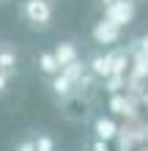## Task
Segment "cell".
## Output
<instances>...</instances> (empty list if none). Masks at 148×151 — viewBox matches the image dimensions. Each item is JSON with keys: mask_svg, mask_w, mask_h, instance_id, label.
Instances as JSON below:
<instances>
[{"mask_svg": "<svg viewBox=\"0 0 148 151\" xmlns=\"http://www.w3.org/2000/svg\"><path fill=\"white\" fill-rule=\"evenodd\" d=\"M19 11H22V19L36 30H47L52 22V3L49 0H22Z\"/></svg>", "mask_w": 148, "mask_h": 151, "instance_id": "cell-1", "label": "cell"}, {"mask_svg": "<svg viewBox=\"0 0 148 151\" xmlns=\"http://www.w3.org/2000/svg\"><path fill=\"white\" fill-rule=\"evenodd\" d=\"M14 77H16V50L8 41H0V96L8 91Z\"/></svg>", "mask_w": 148, "mask_h": 151, "instance_id": "cell-2", "label": "cell"}, {"mask_svg": "<svg viewBox=\"0 0 148 151\" xmlns=\"http://www.w3.org/2000/svg\"><path fill=\"white\" fill-rule=\"evenodd\" d=\"M104 19L115 22L118 28H124L134 19V0H112L104 6Z\"/></svg>", "mask_w": 148, "mask_h": 151, "instance_id": "cell-3", "label": "cell"}, {"mask_svg": "<svg viewBox=\"0 0 148 151\" xmlns=\"http://www.w3.org/2000/svg\"><path fill=\"white\" fill-rule=\"evenodd\" d=\"M118 39H121V28L115 22H110V19L96 22V28H93V41L96 44H115Z\"/></svg>", "mask_w": 148, "mask_h": 151, "instance_id": "cell-4", "label": "cell"}, {"mask_svg": "<svg viewBox=\"0 0 148 151\" xmlns=\"http://www.w3.org/2000/svg\"><path fill=\"white\" fill-rule=\"evenodd\" d=\"M74 88H77V85H74L63 72H58L55 80H52V91H55V96H60V99H69V96L74 93Z\"/></svg>", "mask_w": 148, "mask_h": 151, "instance_id": "cell-5", "label": "cell"}, {"mask_svg": "<svg viewBox=\"0 0 148 151\" xmlns=\"http://www.w3.org/2000/svg\"><path fill=\"white\" fill-rule=\"evenodd\" d=\"M55 58H58L60 69H63V66H69V63H74V60H77V47H74L71 41L58 44V47H55Z\"/></svg>", "mask_w": 148, "mask_h": 151, "instance_id": "cell-6", "label": "cell"}, {"mask_svg": "<svg viewBox=\"0 0 148 151\" xmlns=\"http://www.w3.org/2000/svg\"><path fill=\"white\" fill-rule=\"evenodd\" d=\"M91 72L99 77H112V55H96L91 60Z\"/></svg>", "mask_w": 148, "mask_h": 151, "instance_id": "cell-7", "label": "cell"}, {"mask_svg": "<svg viewBox=\"0 0 148 151\" xmlns=\"http://www.w3.org/2000/svg\"><path fill=\"white\" fill-rule=\"evenodd\" d=\"M39 66H41L44 74H58L60 72V63H58L55 52H41V55H39Z\"/></svg>", "mask_w": 148, "mask_h": 151, "instance_id": "cell-8", "label": "cell"}, {"mask_svg": "<svg viewBox=\"0 0 148 151\" xmlns=\"http://www.w3.org/2000/svg\"><path fill=\"white\" fill-rule=\"evenodd\" d=\"M115 124H112L110 118H99L96 121V135H99V140H110V137H115Z\"/></svg>", "mask_w": 148, "mask_h": 151, "instance_id": "cell-9", "label": "cell"}, {"mask_svg": "<svg viewBox=\"0 0 148 151\" xmlns=\"http://www.w3.org/2000/svg\"><path fill=\"white\" fill-rule=\"evenodd\" d=\"M33 143H36V151H52V148H55V143H52L49 135H39Z\"/></svg>", "mask_w": 148, "mask_h": 151, "instance_id": "cell-10", "label": "cell"}, {"mask_svg": "<svg viewBox=\"0 0 148 151\" xmlns=\"http://www.w3.org/2000/svg\"><path fill=\"white\" fill-rule=\"evenodd\" d=\"M16 151H36V143H22Z\"/></svg>", "mask_w": 148, "mask_h": 151, "instance_id": "cell-11", "label": "cell"}, {"mask_svg": "<svg viewBox=\"0 0 148 151\" xmlns=\"http://www.w3.org/2000/svg\"><path fill=\"white\" fill-rule=\"evenodd\" d=\"M143 52H145V55H148V36L143 39Z\"/></svg>", "mask_w": 148, "mask_h": 151, "instance_id": "cell-12", "label": "cell"}, {"mask_svg": "<svg viewBox=\"0 0 148 151\" xmlns=\"http://www.w3.org/2000/svg\"><path fill=\"white\" fill-rule=\"evenodd\" d=\"M0 3H3V0H0Z\"/></svg>", "mask_w": 148, "mask_h": 151, "instance_id": "cell-13", "label": "cell"}]
</instances>
